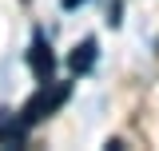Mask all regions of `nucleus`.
Segmentation results:
<instances>
[{
	"label": "nucleus",
	"instance_id": "obj_1",
	"mask_svg": "<svg viewBox=\"0 0 159 151\" xmlns=\"http://www.w3.org/2000/svg\"><path fill=\"white\" fill-rule=\"evenodd\" d=\"M68 95H72V84H56V80H48V84H40L36 95L20 108V119L28 123V127H36V123H44L48 115H56L64 103H68Z\"/></svg>",
	"mask_w": 159,
	"mask_h": 151
},
{
	"label": "nucleus",
	"instance_id": "obj_2",
	"mask_svg": "<svg viewBox=\"0 0 159 151\" xmlns=\"http://www.w3.org/2000/svg\"><path fill=\"white\" fill-rule=\"evenodd\" d=\"M28 72L36 76V84H48L56 76V56H52V44L44 32L32 36V48H28Z\"/></svg>",
	"mask_w": 159,
	"mask_h": 151
},
{
	"label": "nucleus",
	"instance_id": "obj_3",
	"mask_svg": "<svg viewBox=\"0 0 159 151\" xmlns=\"http://www.w3.org/2000/svg\"><path fill=\"white\" fill-rule=\"evenodd\" d=\"M72 72H92V64H96V40H84V44H76V52H72Z\"/></svg>",
	"mask_w": 159,
	"mask_h": 151
},
{
	"label": "nucleus",
	"instance_id": "obj_4",
	"mask_svg": "<svg viewBox=\"0 0 159 151\" xmlns=\"http://www.w3.org/2000/svg\"><path fill=\"white\" fill-rule=\"evenodd\" d=\"M24 135H28V123L24 119H16V115L0 119V143H24Z\"/></svg>",
	"mask_w": 159,
	"mask_h": 151
}]
</instances>
